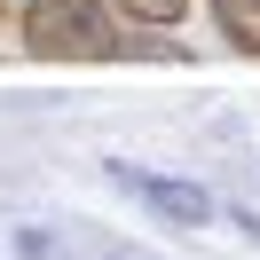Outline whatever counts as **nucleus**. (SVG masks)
<instances>
[{
  "label": "nucleus",
  "instance_id": "423d86ee",
  "mask_svg": "<svg viewBox=\"0 0 260 260\" xmlns=\"http://www.w3.org/2000/svg\"><path fill=\"white\" fill-rule=\"evenodd\" d=\"M0 16H8V0H0Z\"/></svg>",
  "mask_w": 260,
  "mask_h": 260
},
{
  "label": "nucleus",
  "instance_id": "f03ea898",
  "mask_svg": "<svg viewBox=\"0 0 260 260\" xmlns=\"http://www.w3.org/2000/svg\"><path fill=\"white\" fill-rule=\"evenodd\" d=\"M111 181L118 189H134L150 213H166L174 229H205L213 213H221V197L205 189V181H181V174H150V166H126V158H111Z\"/></svg>",
  "mask_w": 260,
  "mask_h": 260
},
{
  "label": "nucleus",
  "instance_id": "39448f33",
  "mask_svg": "<svg viewBox=\"0 0 260 260\" xmlns=\"http://www.w3.org/2000/svg\"><path fill=\"white\" fill-rule=\"evenodd\" d=\"M103 260H150V252H103Z\"/></svg>",
  "mask_w": 260,
  "mask_h": 260
},
{
  "label": "nucleus",
  "instance_id": "f257e3e1",
  "mask_svg": "<svg viewBox=\"0 0 260 260\" xmlns=\"http://www.w3.org/2000/svg\"><path fill=\"white\" fill-rule=\"evenodd\" d=\"M24 48L40 63H126L134 40L103 0H24Z\"/></svg>",
  "mask_w": 260,
  "mask_h": 260
},
{
  "label": "nucleus",
  "instance_id": "20e7f679",
  "mask_svg": "<svg viewBox=\"0 0 260 260\" xmlns=\"http://www.w3.org/2000/svg\"><path fill=\"white\" fill-rule=\"evenodd\" d=\"M126 24H181L189 16V0H111Z\"/></svg>",
  "mask_w": 260,
  "mask_h": 260
},
{
  "label": "nucleus",
  "instance_id": "7ed1b4c3",
  "mask_svg": "<svg viewBox=\"0 0 260 260\" xmlns=\"http://www.w3.org/2000/svg\"><path fill=\"white\" fill-rule=\"evenodd\" d=\"M213 24H221V40L237 55H260V0H205Z\"/></svg>",
  "mask_w": 260,
  "mask_h": 260
}]
</instances>
